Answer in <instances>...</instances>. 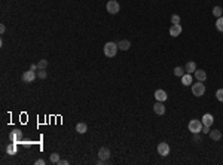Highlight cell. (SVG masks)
Instances as JSON below:
<instances>
[{
    "label": "cell",
    "instance_id": "484cf974",
    "mask_svg": "<svg viewBox=\"0 0 223 165\" xmlns=\"http://www.w3.org/2000/svg\"><path fill=\"white\" fill-rule=\"evenodd\" d=\"M216 98L219 100L220 103H223V89H217V92H216Z\"/></svg>",
    "mask_w": 223,
    "mask_h": 165
},
{
    "label": "cell",
    "instance_id": "ba28073f",
    "mask_svg": "<svg viewBox=\"0 0 223 165\" xmlns=\"http://www.w3.org/2000/svg\"><path fill=\"white\" fill-rule=\"evenodd\" d=\"M181 25L180 24H172L171 28H170V36H172V37H177V36H180L181 34Z\"/></svg>",
    "mask_w": 223,
    "mask_h": 165
},
{
    "label": "cell",
    "instance_id": "e0dca14e",
    "mask_svg": "<svg viewBox=\"0 0 223 165\" xmlns=\"http://www.w3.org/2000/svg\"><path fill=\"white\" fill-rule=\"evenodd\" d=\"M210 137H211V140L219 141L222 138V132L219 131V130H213V131H210Z\"/></svg>",
    "mask_w": 223,
    "mask_h": 165
},
{
    "label": "cell",
    "instance_id": "d4e9b609",
    "mask_svg": "<svg viewBox=\"0 0 223 165\" xmlns=\"http://www.w3.org/2000/svg\"><path fill=\"white\" fill-rule=\"evenodd\" d=\"M46 70H43V68H39V73H37V77L39 79H46Z\"/></svg>",
    "mask_w": 223,
    "mask_h": 165
},
{
    "label": "cell",
    "instance_id": "2e32d148",
    "mask_svg": "<svg viewBox=\"0 0 223 165\" xmlns=\"http://www.w3.org/2000/svg\"><path fill=\"white\" fill-rule=\"evenodd\" d=\"M76 131L79 132V134H85V132L88 131V125H86L85 122H79V124L76 125Z\"/></svg>",
    "mask_w": 223,
    "mask_h": 165
},
{
    "label": "cell",
    "instance_id": "4dcf8cb0",
    "mask_svg": "<svg viewBox=\"0 0 223 165\" xmlns=\"http://www.w3.org/2000/svg\"><path fill=\"white\" fill-rule=\"evenodd\" d=\"M34 165H45V159H37L34 162Z\"/></svg>",
    "mask_w": 223,
    "mask_h": 165
},
{
    "label": "cell",
    "instance_id": "5b68a950",
    "mask_svg": "<svg viewBox=\"0 0 223 165\" xmlns=\"http://www.w3.org/2000/svg\"><path fill=\"white\" fill-rule=\"evenodd\" d=\"M106 9H107L109 14L115 15V14H118V12L120 10V6H119V3H118L116 0H109L107 5H106Z\"/></svg>",
    "mask_w": 223,
    "mask_h": 165
},
{
    "label": "cell",
    "instance_id": "8fae6325",
    "mask_svg": "<svg viewBox=\"0 0 223 165\" xmlns=\"http://www.w3.org/2000/svg\"><path fill=\"white\" fill-rule=\"evenodd\" d=\"M155 98L158 100V101H165V100L168 98V95H167V92L164 91V89H158V91H155Z\"/></svg>",
    "mask_w": 223,
    "mask_h": 165
},
{
    "label": "cell",
    "instance_id": "f546056e",
    "mask_svg": "<svg viewBox=\"0 0 223 165\" xmlns=\"http://www.w3.org/2000/svg\"><path fill=\"white\" fill-rule=\"evenodd\" d=\"M67 164H69V161H67V159H60V162H58L57 165H67Z\"/></svg>",
    "mask_w": 223,
    "mask_h": 165
},
{
    "label": "cell",
    "instance_id": "3957f363",
    "mask_svg": "<svg viewBox=\"0 0 223 165\" xmlns=\"http://www.w3.org/2000/svg\"><path fill=\"white\" fill-rule=\"evenodd\" d=\"M36 77H37V74H36L34 70H27V72H24L22 73V76H21V79H22V82L24 83H33L36 80Z\"/></svg>",
    "mask_w": 223,
    "mask_h": 165
},
{
    "label": "cell",
    "instance_id": "4316f807",
    "mask_svg": "<svg viewBox=\"0 0 223 165\" xmlns=\"http://www.w3.org/2000/svg\"><path fill=\"white\" fill-rule=\"evenodd\" d=\"M193 141H195V143H202V137L199 135V132L193 134Z\"/></svg>",
    "mask_w": 223,
    "mask_h": 165
},
{
    "label": "cell",
    "instance_id": "44dd1931",
    "mask_svg": "<svg viewBox=\"0 0 223 165\" xmlns=\"http://www.w3.org/2000/svg\"><path fill=\"white\" fill-rule=\"evenodd\" d=\"M213 15L217 17V18H220L223 15V9L220 8V6H214V8H213Z\"/></svg>",
    "mask_w": 223,
    "mask_h": 165
},
{
    "label": "cell",
    "instance_id": "7a4b0ae2",
    "mask_svg": "<svg viewBox=\"0 0 223 165\" xmlns=\"http://www.w3.org/2000/svg\"><path fill=\"white\" fill-rule=\"evenodd\" d=\"M189 131L192 132V134H197V132H201L202 131V121H198V119H192L190 122H189Z\"/></svg>",
    "mask_w": 223,
    "mask_h": 165
},
{
    "label": "cell",
    "instance_id": "9c48e42d",
    "mask_svg": "<svg viewBox=\"0 0 223 165\" xmlns=\"http://www.w3.org/2000/svg\"><path fill=\"white\" fill-rule=\"evenodd\" d=\"M153 112L156 113V115H159V116L165 113V106H164L162 101H158V103L155 104V106H153Z\"/></svg>",
    "mask_w": 223,
    "mask_h": 165
},
{
    "label": "cell",
    "instance_id": "30bf717a",
    "mask_svg": "<svg viewBox=\"0 0 223 165\" xmlns=\"http://www.w3.org/2000/svg\"><path fill=\"white\" fill-rule=\"evenodd\" d=\"M202 125H207V126H211L213 125V122H214V118H213V115H210V113H205V115L202 116Z\"/></svg>",
    "mask_w": 223,
    "mask_h": 165
},
{
    "label": "cell",
    "instance_id": "7402d4cb",
    "mask_svg": "<svg viewBox=\"0 0 223 165\" xmlns=\"http://www.w3.org/2000/svg\"><path fill=\"white\" fill-rule=\"evenodd\" d=\"M216 28L223 33V15L220 18H217V21H216Z\"/></svg>",
    "mask_w": 223,
    "mask_h": 165
},
{
    "label": "cell",
    "instance_id": "277c9868",
    "mask_svg": "<svg viewBox=\"0 0 223 165\" xmlns=\"http://www.w3.org/2000/svg\"><path fill=\"white\" fill-rule=\"evenodd\" d=\"M192 94H193L195 97H201V95H204V94H205V85H204L202 82L193 83V85H192Z\"/></svg>",
    "mask_w": 223,
    "mask_h": 165
},
{
    "label": "cell",
    "instance_id": "8992f818",
    "mask_svg": "<svg viewBox=\"0 0 223 165\" xmlns=\"http://www.w3.org/2000/svg\"><path fill=\"white\" fill-rule=\"evenodd\" d=\"M158 153L164 158L168 156V155H170V146H168V143H165V141L159 143V144H158Z\"/></svg>",
    "mask_w": 223,
    "mask_h": 165
},
{
    "label": "cell",
    "instance_id": "d6986e66",
    "mask_svg": "<svg viewBox=\"0 0 223 165\" xmlns=\"http://www.w3.org/2000/svg\"><path fill=\"white\" fill-rule=\"evenodd\" d=\"M6 152H8V155H10V156H12V155H15V153H17V143H14V141H12L8 147H6Z\"/></svg>",
    "mask_w": 223,
    "mask_h": 165
},
{
    "label": "cell",
    "instance_id": "5bb4252c",
    "mask_svg": "<svg viewBox=\"0 0 223 165\" xmlns=\"http://www.w3.org/2000/svg\"><path fill=\"white\" fill-rule=\"evenodd\" d=\"M118 48H119L120 51H128L129 48H131V43H129V40L124 39V40H120L119 43H118Z\"/></svg>",
    "mask_w": 223,
    "mask_h": 165
},
{
    "label": "cell",
    "instance_id": "cb8c5ba5",
    "mask_svg": "<svg viewBox=\"0 0 223 165\" xmlns=\"http://www.w3.org/2000/svg\"><path fill=\"white\" fill-rule=\"evenodd\" d=\"M37 67H39V68H43V70H46V67H48V61H46V60H40V61L37 63Z\"/></svg>",
    "mask_w": 223,
    "mask_h": 165
},
{
    "label": "cell",
    "instance_id": "f1b7e54d",
    "mask_svg": "<svg viewBox=\"0 0 223 165\" xmlns=\"http://www.w3.org/2000/svg\"><path fill=\"white\" fill-rule=\"evenodd\" d=\"M210 128H211V126H207V125H204V126H202V134H210Z\"/></svg>",
    "mask_w": 223,
    "mask_h": 165
},
{
    "label": "cell",
    "instance_id": "9a60e30c",
    "mask_svg": "<svg viewBox=\"0 0 223 165\" xmlns=\"http://www.w3.org/2000/svg\"><path fill=\"white\" fill-rule=\"evenodd\" d=\"M184 70H186V73H195V70H197V64H195V61H189L186 67H184Z\"/></svg>",
    "mask_w": 223,
    "mask_h": 165
},
{
    "label": "cell",
    "instance_id": "7c38bea8",
    "mask_svg": "<svg viewBox=\"0 0 223 165\" xmlns=\"http://www.w3.org/2000/svg\"><path fill=\"white\" fill-rule=\"evenodd\" d=\"M192 80H193V77H192L190 73H184L181 76V83H183L184 86H189V85L192 83Z\"/></svg>",
    "mask_w": 223,
    "mask_h": 165
},
{
    "label": "cell",
    "instance_id": "d6a6232c",
    "mask_svg": "<svg viewBox=\"0 0 223 165\" xmlns=\"http://www.w3.org/2000/svg\"><path fill=\"white\" fill-rule=\"evenodd\" d=\"M30 68H31V70H37L39 67H37V64H31V66H30Z\"/></svg>",
    "mask_w": 223,
    "mask_h": 165
},
{
    "label": "cell",
    "instance_id": "83f0119b",
    "mask_svg": "<svg viewBox=\"0 0 223 165\" xmlns=\"http://www.w3.org/2000/svg\"><path fill=\"white\" fill-rule=\"evenodd\" d=\"M171 23H172V24H180V17H179V15H172V17H171Z\"/></svg>",
    "mask_w": 223,
    "mask_h": 165
},
{
    "label": "cell",
    "instance_id": "ffe728a7",
    "mask_svg": "<svg viewBox=\"0 0 223 165\" xmlns=\"http://www.w3.org/2000/svg\"><path fill=\"white\" fill-rule=\"evenodd\" d=\"M184 73H186V70L183 67H176L174 68V76H177V77H181Z\"/></svg>",
    "mask_w": 223,
    "mask_h": 165
},
{
    "label": "cell",
    "instance_id": "6da1fadb",
    "mask_svg": "<svg viewBox=\"0 0 223 165\" xmlns=\"http://www.w3.org/2000/svg\"><path fill=\"white\" fill-rule=\"evenodd\" d=\"M118 51H119V48H118V45H116L115 42H107V43L104 45V55H106V57L113 58L116 55Z\"/></svg>",
    "mask_w": 223,
    "mask_h": 165
},
{
    "label": "cell",
    "instance_id": "ac0fdd59",
    "mask_svg": "<svg viewBox=\"0 0 223 165\" xmlns=\"http://www.w3.org/2000/svg\"><path fill=\"white\" fill-rule=\"evenodd\" d=\"M10 138H12V141H14V143H18V141H21V138H22V134H21V131L15 130V131L12 132Z\"/></svg>",
    "mask_w": 223,
    "mask_h": 165
},
{
    "label": "cell",
    "instance_id": "1f68e13d",
    "mask_svg": "<svg viewBox=\"0 0 223 165\" xmlns=\"http://www.w3.org/2000/svg\"><path fill=\"white\" fill-rule=\"evenodd\" d=\"M5 30H6V27H5V24H2V25H0V33L3 34V33H5Z\"/></svg>",
    "mask_w": 223,
    "mask_h": 165
},
{
    "label": "cell",
    "instance_id": "4fadbf2b",
    "mask_svg": "<svg viewBox=\"0 0 223 165\" xmlns=\"http://www.w3.org/2000/svg\"><path fill=\"white\" fill-rule=\"evenodd\" d=\"M195 77H197L198 82H204L207 79V73L204 70H195Z\"/></svg>",
    "mask_w": 223,
    "mask_h": 165
},
{
    "label": "cell",
    "instance_id": "603a6c76",
    "mask_svg": "<svg viewBox=\"0 0 223 165\" xmlns=\"http://www.w3.org/2000/svg\"><path fill=\"white\" fill-rule=\"evenodd\" d=\"M49 159H51L52 164H58V162H60V155H58V153H51V158H49Z\"/></svg>",
    "mask_w": 223,
    "mask_h": 165
},
{
    "label": "cell",
    "instance_id": "52a82bcc",
    "mask_svg": "<svg viewBox=\"0 0 223 165\" xmlns=\"http://www.w3.org/2000/svg\"><path fill=\"white\" fill-rule=\"evenodd\" d=\"M98 158L103 159V161H107L110 158V149L109 147H100L98 150Z\"/></svg>",
    "mask_w": 223,
    "mask_h": 165
}]
</instances>
